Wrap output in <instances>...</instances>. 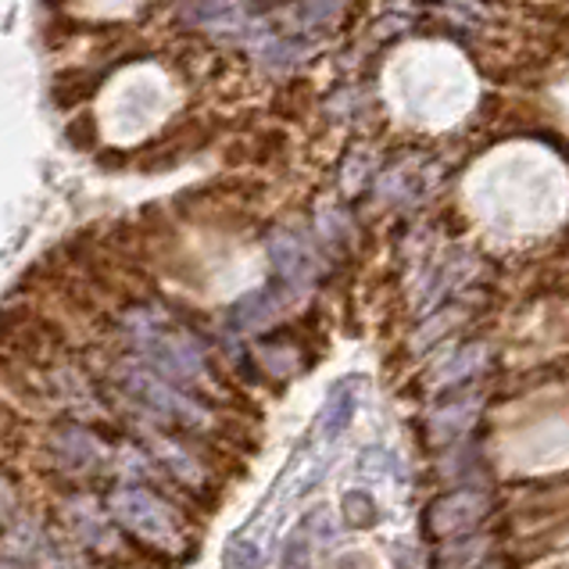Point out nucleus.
I'll return each instance as SVG.
<instances>
[{
  "label": "nucleus",
  "instance_id": "obj_1",
  "mask_svg": "<svg viewBox=\"0 0 569 569\" xmlns=\"http://www.w3.org/2000/svg\"><path fill=\"white\" fill-rule=\"evenodd\" d=\"M126 340L133 345L137 359L148 362L154 372H161L176 387L190 390V395H216L219 377L211 369V359L198 337L187 327H180L166 308L158 305H133L122 316Z\"/></svg>",
  "mask_w": 569,
  "mask_h": 569
},
{
  "label": "nucleus",
  "instance_id": "obj_2",
  "mask_svg": "<svg viewBox=\"0 0 569 569\" xmlns=\"http://www.w3.org/2000/svg\"><path fill=\"white\" fill-rule=\"evenodd\" d=\"M111 383H116V390H122V398L133 405V412L143 422L193 433V437H208L216 430V416H211L208 401L190 395L183 387H176L172 380L161 377V372H154L148 362L119 359L111 366Z\"/></svg>",
  "mask_w": 569,
  "mask_h": 569
},
{
  "label": "nucleus",
  "instance_id": "obj_3",
  "mask_svg": "<svg viewBox=\"0 0 569 569\" xmlns=\"http://www.w3.org/2000/svg\"><path fill=\"white\" fill-rule=\"evenodd\" d=\"M108 516L140 545H148L158 556H180L187 548L183 519L151 487H119L108 498Z\"/></svg>",
  "mask_w": 569,
  "mask_h": 569
},
{
  "label": "nucleus",
  "instance_id": "obj_4",
  "mask_svg": "<svg viewBox=\"0 0 569 569\" xmlns=\"http://www.w3.org/2000/svg\"><path fill=\"white\" fill-rule=\"evenodd\" d=\"M47 451L51 459L64 469V473H101L108 466V445L97 437L83 422H58V427L47 433Z\"/></svg>",
  "mask_w": 569,
  "mask_h": 569
},
{
  "label": "nucleus",
  "instance_id": "obj_5",
  "mask_svg": "<svg viewBox=\"0 0 569 569\" xmlns=\"http://www.w3.org/2000/svg\"><path fill=\"white\" fill-rule=\"evenodd\" d=\"M143 448H148V455H154V462L180 487H187L193 495L208 491L211 483L208 466L176 433H169L166 427H154V422H143Z\"/></svg>",
  "mask_w": 569,
  "mask_h": 569
},
{
  "label": "nucleus",
  "instance_id": "obj_6",
  "mask_svg": "<svg viewBox=\"0 0 569 569\" xmlns=\"http://www.w3.org/2000/svg\"><path fill=\"white\" fill-rule=\"evenodd\" d=\"M266 248H269L276 283H283L287 290H305V287L316 283L319 258L305 243V237H298L295 230H276Z\"/></svg>",
  "mask_w": 569,
  "mask_h": 569
},
{
  "label": "nucleus",
  "instance_id": "obj_7",
  "mask_svg": "<svg viewBox=\"0 0 569 569\" xmlns=\"http://www.w3.org/2000/svg\"><path fill=\"white\" fill-rule=\"evenodd\" d=\"M491 506L487 495L480 491H451L445 498H437L427 512V530L433 538H466L469 530H477Z\"/></svg>",
  "mask_w": 569,
  "mask_h": 569
},
{
  "label": "nucleus",
  "instance_id": "obj_8",
  "mask_svg": "<svg viewBox=\"0 0 569 569\" xmlns=\"http://www.w3.org/2000/svg\"><path fill=\"white\" fill-rule=\"evenodd\" d=\"M64 523L72 527V533L83 541L97 556H111L119 551V533L111 530V519L93 506L90 498H69L64 501Z\"/></svg>",
  "mask_w": 569,
  "mask_h": 569
},
{
  "label": "nucleus",
  "instance_id": "obj_9",
  "mask_svg": "<svg viewBox=\"0 0 569 569\" xmlns=\"http://www.w3.org/2000/svg\"><path fill=\"white\" fill-rule=\"evenodd\" d=\"M283 283H269V287H258V290H248L243 298H237L230 305V312H226V319H230V327L237 333H258L266 330L269 322L280 316L283 308Z\"/></svg>",
  "mask_w": 569,
  "mask_h": 569
},
{
  "label": "nucleus",
  "instance_id": "obj_10",
  "mask_svg": "<svg viewBox=\"0 0 569 569\" xmlns=\"http://www.w3.org/2000/svg\"><path fill=\"white\" fill-rule=\"evenodd\" d=\"M355 412H359V390H355V380H340L330 387L327 405L319 412V437L322 441H337L340 433L351 427Z\"/></svg>",
  "mask_w": 569,
  "mask_h": 569
},
{
  "label": "nucleus",
  "instance_id": "obj_11",
  "mask_svg": "<svg viewBox=\"0 0 569 569\" xmlns=\"http://www.w3.org/2000/svg\"><path fill=\"white\" fill-rule=\"evenodd\" d=\"M104 72H93V69H69V72H58L54 76V104L58 108H76L83 104L87 97H93V90L101 87Z\"/></svg>",
  "mask_w": 569,
  "mask_h": 569
},
{
  "label": "nucleus",
  "instance_id": "obj_12",
  "mask_svg": "<svg viewBox=\"0 0 569 569\" xmlns=\"http://www.w3.org/2000/svg\"><path fill=\"white\" fill-rule=\"evenodd\" d=\"M254 54L262 64H269V69H295V64L305 61V43L290 40V37H266L254 43Z\"/></svg>",
  "mask_w": 569,
  "mask_h": 569
},
{
  "label": "nucleus",
  "instance_id": "obj_13",
  "mask_svg": "<svg viewBox=\"0 0 569 569\" xmlns=\"http://www.w3.org/2000/svg\"><path fill=\"white\" fill-rule=\"evenodd\" d=\"M340 512H345V523L351 530H369L380 523V506L369 491H348L340 498Z\"/></svg>",
  "mask_w": 569,
  "mask_h": 569
},
{
  "label": "nucleus",
  "instance_id": "obj_14",
  "mask_svg": "<svg viewBox=\"0 0 569 569\" xmlns=\"http://www.w3.org/2000/svg\"><path fill=\"white\" fill-rule=\"evenodd\" d=\"M258 359H262V369H269L272 377H290V372H298V348L283 345V340H262L258 345Z\"/></svg>",
  "mask_w": 569,
  "mask_h": 569
},
{
  "label": "nucleus",
  "instance_id": "obj_15",
  "mask_svg": "<svg viewBox=\"0 0 569 569\" xmlns=\"http://www.w3.org/2000/svg\"><path fill=\"white\" fill-rule=\"evenodd\" d=\"M340 14V0H298V22L305 29H322Z\"/></svg>",
  "mask_w": 569,
  "mask_h": 569
},
{
  "label": "nucleus",
  "instance_id": "obj_16",
  "mask_svg": "<svg viewBox=\"0 0 569 569\" xmlns=\"http://www.w3.org/2000/svg\"><path fill=\"white\" fill-rule=\"evenodd\" d=\"M312 566V533L305 527L283 545V556H280V569H308Z\"/></svg>",
  "mask_w": 569,
  "mask_h": 569
},
{
  "label": "nucleus",
  "instance_id": "obj_17",
  "mask_svg": "<svg viewBox=\"0 0 569 569\" xmlns=\"http://www.w3.org/2000/svg\"><path fill=\"white\" fill-rule=\"evenodd\" d=\"M64 140L72 151H93L97 148V119L93 116H76L64 126Z\"/></svg>",
  "mask_w": 569,
  "mask_h": 569
},
{
  "label": "nucleus",
  "instance_id": "obj_18",
  "mask_svg": "<svg viewBox=\"0 0 569 569\" xmlns=\"http://www.w3.org/2000/svg\"><path fill=\"white\" fill-rule=\"evenodd\" d=\"M226 569H262V551L254 541L237 538L226 548Z\"/></svg>",
  "mask_w": 569,
  "mask_h": 569
},
{
  "label": "nucleus",
  "instance_id": "obj_19",
  "mask_svg": "<svg viewBox=\"0 0 569 569\" xmlns=\"http://www.w3.org/2000/svg\"><path fill=\"white\" fill-rule=\"evenodd\" d=\"M14 506H19V495H14L11 480L0 473V523H8V519L14 516Z\"/></svg>",
  "mask_w": 569,
  "mask_h": 569
},
{
  "label": "nucleus",
  "instance_id": "obj_20",
  "mask_svg": "<svg viewBox=\"0 0 569 569\" xmlns=\"http://www.w3.org/2000/svg\"><path fill=\"white\" fill-rule=\"evenodd\" d=\"M477 355H480V348H466V351L459 355V362H469V359H477ZM469 372H473V366H462L459 372H451V377H448V380H459V377H469Z\"/></svg>",
  "mask_w": 569,
  "mask_h": 569
},
{
  "label": "nucleus",
  "instance_id": "obj_21",
  "mask_svg": "<svg viewBox=\"0 0 569 569\" xmlns=\"http://www.w3.org/2000/svg\"><path fill=\"white\" fill-rule=\"evenodd\" d=\"M97 161H101L104 169H116V166H126V154H122V151H116V154H111V148H108V151H101V154H97Z\"/></svg>",
  "mask_w": 569,
  "mask_h": 569
}]
</instances>
